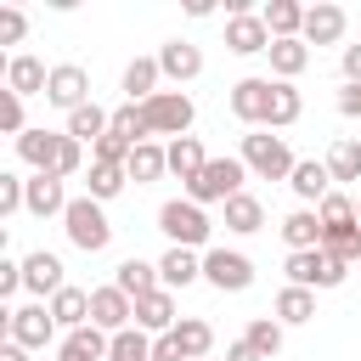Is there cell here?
<instances>
[{"label": "cell", "mask_w": 361, "mask_h": 361, "mask_svg": "<svg viewBox=\"0 0 361 361\" xmlns=\"http://www.w3.org/2000/svg\"><path fill=\"white\" fill-rule=\"evenodd\" d=\"M158 231L169 237V248H203L214 226H209L203 203H192V197H169V203L158 209Z\"/></svg>", "instance_id": "1"}, {"label": "cell", "mask_w": 361, "mask_h": 361, "mask_svg": "<svg viewBox=\"0 0 361 361\" xmlns=\"http://www.w3.org/2000/svg\"><path fill=\"white\" fill-rule=\"evenodd\" d=\"M62 231H68V243L85 248V254H102V248L113 243V226H107V214H102L96 197H73L68 214H62Z\"/></svg>", "instance_id": "2"}, {"label": "cell", "mask_w": 361, "mask_h": 361, "mask_svg": "<svg viewBox=\"0 0 361 361\" xmlns=\"http://www.w3.org/2000/svg\"><path fill=\"white\" fill-rule=\"evenodd\" d=\"M243 164H248L259 180H288L299 158L288 152V141H282V135H271V130H254V135H243Z\"/></svg>", "instance_id": "3"}, {"label": "cell", "mask_w": 361, "mask_h": 361, "mask_svg": "<svg viewBox=\"0 0 361 361\" xmlns=\"http://www.w3.org/2000/svg\"><path fill=\"white\" fill-rule=\"evenodd\" d=\"M141 118H147V130L152 135H186L192 130V118H197V107H192V96L186 90H158L152 102H141Z\"/></svg>", "instance_id": "4"}, {"label": "cell", "mask_w": 361, "mask_h": 361, "mask_svg": "<svg viewBox=\"0 0 361 361\" xmlns=\"http://www.w3.org/2000/svg\"><path fill=\"white\" fill-rule=\"evenodd\" d=\"M243 175H248L243 158H209V169L186 186V197H192V203H231V197L243 192Z\"/></svg>", "instance_id": "5"}, {"label": "cell", "mask_w": 361, "mask_h": 361, "mask_svg": "<svg viewBox=\"0 0 361 361\" xmlns=\"http://www.w3.org/2000/svg\"><path fill=\"white\" fill-rule=\"evenodd\" d=\"M344 276H350V265H344V259H333L327 248L288 254V282H293V288H310V293H316V288H338Z\"/></svg>", "instance_id": "6"}, {"label": "cell", "mask_w": 361, "mask_h": 361, "mask_svg": "<svg viewBox=\"0 0 361 361\" xmlns=\"http://www.w3.org/2000/svg\"><path fill=\"white\" fill-rule=\"evenodd\" d=\"M6 338L23 344V350H45V344L56 338L51 305H17V310H6Z\"/></svg>", "instance_id": "7"}, {"label": "cell", "mask_w": 361, "mask_h": 361, "mask_svg": "<svg viewBox=\"0 0 361 361\" xmlns=\"http://www.w3.org/2000/svg\"><path fill=\"white\" fill-rule=\"evenodd\" d=\"M203 282H214L220 293H243L254 282V259L237 254V248H209L203 254Z\"/></svg>", "instance_id": "8"}, {"label": "cell", "mask_w": 361, "mask_h": 361, "mask_svg": "<svg viewBox=\"0 0 361 361\" xmlns=\"http://www.w3.org/2000/svg\"><path fill=\"white\" fill-rule=\"evenodd\" d=\"M271 90H276V79H259V73L237 79V85H231V113H237L248 130H265V118H271Z\"/></svg>", "instance_id": "9"}, {"label": "cell", "mask_w": 361, "mask_h": 361, "mask_svg": "<svg viewBox=\"0 0 361 361\" xmlns=\"http://www.w3.org/2000/svg\"><path fill=\"white\" fill-rule=\"evenodd\" d=\"M45 102L62 107V113H79V107L90 102V73H85L79 62H56V68H51V85H45Z\"/></svg>", "instance_id": "10"}, {"label": "cell", "mask_w": 361, "mask_h": 361, "mask_svg": "<svg viewBox=\"0 0 361 361\" xmlns=\"http://www.w3.org/2000/svg\"><path fill=\"white\" fill-rule=\"evenodd\" d=\"M135 322V299L124 293V288H90V327H102V333H124Z\"/></svg>", "instance_id": "11"}, {"label": "cell", "mask_w": 361, "mask_h": 361, "mask_svg": "<svg viewBox=\"0 0 361 361\" xmlns=\"http://www.w3.org/2000/svg\"><path fill=\"white\" fill-rule=\"evenodd\" d=\"M344 28H350V17H344V6H333V0H316V6H305V45H338L344 39Z\"/></svg>", "instance_id": "12"}, {"label": "cell", "mask_w": 361, "mask_h": 361, "mask_svg": "<svg viewBox=\"0 0 361 361\" xmlns=\"http://www.w3.org/2000/svg\"><path fill=\"white\" fill-rule=\"evenodd\" d=\"M226 51H237V56H259V51H271V28H265V17H259V11L226 17Z\"/></svg>", "instance_id": "13"}, {"label": "cell", "mask_w": 361, "mask_h": 361, "mask_svg": "<svg viewBox=\"0 0 361 361\" xmlns=\"http://www.w3.org/2000/svg\"><path fill=\"white\" fill-rule=\"evenodd\" d=\"M23 288H28V293H39V299H45V293L56 299V293L68 288V282H62V259H56V254H45V248H34V254L23 259Z\"/></svg>", "instance_id": "14"}, {"label": "cell", "mask_w": 361, "mask_h": 361, "mask_svg": "<svg viewBox=\"0 0 361 361\" xmlns=\"http://www.w3.org/2000/svg\"><path fill=\"white\" fill-rule=\"evenodd\" d=\"M45 85H51V68H45L39 56L23 51V56L6 62V90H11V96H45Z\"/></svg>", "instance_id": "15"}, {"label": "cell", "mask_w": 361, "mask_h": 361, "mask_svg": "<svg viewBox=\"0 0 361 361\" xmlns=\"http://www.w3.org/2000/svg\"><path fill=\"white\" fill-rule=\"evenodd\" d=\"M68 192H62V175H51V169H39V175H28V214H68Z\"/></svg>", "instance_id": "16"}, {"label": "cell", "mask_w": 361, "mask_h": 361, "mask_svg": "<svg viewBox=\"0 0 361 361\" xmlns=\"http://www.w3.org/2000/svg\"><path fill=\"white\" fill-rule=\"evenodd\" d=\"M135 327L141 333H175V293L169 288H152L135 299Z\"/></svg>", "instance_id": "17"}, {"label": "cell", "mask_w": 361, "mask_h": 361, "mask_svg": "<svg viewBox=\"0 0 361 361\" xmlns=\"http://www.w3.org/2000/svg\"><path fill=\"white\" fill-rule=\"evenodd\" d=\"M158 68H164V79L186 85V79H197V73H203V51H197V45H186V39H169V45L158 51Z\"/></svg>", "instance_id": "18"}, {"label": "cell", "mask_w": 361, "mask_h": 361, "mask_svg": "<svg viewBox=\"0 0 361 361\" xmlns=\"http://www.w3.org/2000/svg\"><path fill=\"white\" fill-rule=\"evenodd\" d=\"M322 214L316 209H293L288 220H282V243H288V254H305V248H322Z\"/></svg>", "instance_id": "19"}, {"label": "cell", "mask_w": 361, "mask_h": 361, "mask_svg": "<svg viewBox=\"0 0 361 361\" xmlns=\"http://www.w3.org/2000/svg\"><path fill=\"white\" fill-rule=\"evenodd\" d=\"M56 147H62V135L56 130H28V135H17V158L39 175V169H56Z\"/></svg>", "instance_id": "20"}, {"label": "cell", "mask_w": 361, "mask_h": 361, "mask_svg": "<svg viewBox=\"0 0 361 361\" xmlns=\"http://www.w3.org/2000/svg\"><path fill=\"white\" fill-rule=\"evenodd\" d=\"M107 350H113V333L102 327H73L62 338V361H107Z\"/></svg>", "instance_id": "21"}, {"label": "cell", "mask_w": 361, "mask_h": 361, "mask_svg": "<svg viewBox=\"0 0 361 361\" xmlns=\"http://www.w3.org/2000/svg\"><path fill=\"white\" fill-rule=\"evenodd\" d=\"M265 56H271V73H276V79H288V85L310 68V45H305V39H271V51H265Z\"/></svg>", "instance_id": "22"}, {"label": "cell", "mask_w": 361, "mask_h": 361, "mask_svg": "<svg viewBox=\"0 0 361 361\" xmlns=\"http://www.w3.org/2000/svg\"><path fill=\"white\" fill-rule=\"evenodd\" d=\"M158 79H164L158 56H135V62L124 68V96L141 107V102H152V96H158Z\"/></svg>", "instance_id": "23"}, {"label": "cell", "mask_w": 361, "mask_h": 361, "mask_svg": "<svg viewBox=\"0 0 361 361\" xmlns=\"http://www.w3.org/2000/svg\"><path fill=\"white\" fill-rule=\"evenodd\" d=\"M288 186H293L305 203H322V197L333 192V175H327V164H316V158H299V164H293V175H288Z\"/></svg>", "instance_id": "24"}, {"label": "cell", "mask_w": 361, "mask_h": 361, "mask_svg": "<svg viewBox=\"0 0 361 361\" xmlns=\"http://www.w3.org/2000/svg\"><path fill=\"white\" fill-rule=\"evenodd\" d=\"M158 276H164V288H186V282L203 276V254H197V248H169V254L158 259Z\"/></svg>", "instance_id": "25"}, {"label": "cell", "mask_w": 361, "mask_h": 361, "mask_svg": "<svg viewBox=\"0 0 361 361\" xmlns=\"http://www.w3.org/2000/svg\"><path fill=\"white\" fill-rule=\"evenodd\" d=\"M259 17H265V28H271V39H299V34H305V6H299V0H271Z\"/></svg>", "instance_id": "26"}, {"label": "cell", "mask_w": 361, "mask_h": 361, "mask_svg": "<svg viewBox=\"0 0 361 361\" xmlns=\"http://www.w3.org/2000/svg\"><path fill=\"white\" fill-rule=\"evenodd\" d=\"M107 130H113V113H102V107H96V102H85V107H79V113H68V130H62V135H73V141H79V147H85V141H90V147H96V141H102V135H107Z\"/></svg>", "instance_id": "27"}, {"label": "cell", "mask_w": 361, "mask_h": 361, "mask_svg": "<svg viewBox=\"0 0 361 361\" xmlns=\"http://www.w3.org/2000/svg\"><path fill=\"white\" fill-rule=\"evenodd\" d=\"M209 169V158H203V147H197V135H180V141H169V175H180L186 186L197 180Z\"/></svg>", "instance_id": "28"}, {"label": "cell", "mask_w": 361, "mask_h": 361, "mask_svg": "<svg viewBox=\"0 0 361 361\" xmlns=\"http://www.w3.org/2000/svg\"><path fill=\"white\" fill-rule=\"evenodd\" d=\"M124 169H130V180H135V186H147V180H158V175L169 169V147H158V141H141V147L130 152V164H124Z\"/></svg>", "instance_id": "29"}, {"label": "cell", "mask_w": 361, "mask_h": 361, "mask_svg": "<svg viewBox=\"0 0 361 361\" xmlns=\"http://www.w3.org/2000/svg\"><path fill=\"white\" fill-rule=\"evenodd\" d=\"M164 276H158V265L152 259H124L118 271H113V288H124L130 299H141V293H152Z\"/></svg>", "instance_id": "30"}, {"label": "cell", "mask_w": 361, "mask_h": 361, "mask_svg": "<svg viewBox=\"0 0 361 361\" xmlns=\"http://www.w3.org/2000/svg\"><path fill=\"white\" fill-rule=\"evenodd\" d=\"M271 310H276V322H282V327H299V322H310V316H316V293L288 282V288L276 293V305H271Z\"/></svg>", "instance_id": "31"}, {"label": "cell", "mask_w": 361, "mask_h": 361, "mask_svg": "<svg viewBox=\"0 0 361 361\" xmlns=\"http://www.w3.org/2000/svg\"><path fill=\"white\" fill-rule=\"evenodd\" d=\"M51 316H56V327H90V293L85 288H62L56 299H51Z\"/></svg>", "instance_id": "32"}, {"label": "cell", "mask_w": 361, "mask_h": 361, "mask_svg": "<svg viewBox=\"0 0 361 361\" xmlns=\"http://www.w3.org/2000/svg\"><path fill=\"white\" fill-rule=\"evenodd\" d=\"M175 338H180L186 361H203V355L214 350V327H209L203 316H180V322H175Z\"/></svg>", "instance_id": "33"}, {"label": "cell", "mask_w": 361, "mask_h": 361, "mask_svg": "<svg viewBox=\"0 0 361 361\" xmlns=\"http://www.w3.org/2000/svg\"><path fill=\"white\" fill-rule=\"evenodd\" d=\"M124 180H130V169H124V164H90V180H85V197H96V203H107V197H118V192H124Z\"/></svg>", "instance_id": "34"}, {"label": "cell", "mask_w": 361, "mask_h": 361, "mask_svg": "<svg viewBox=\"0 0 361 361\" xmlns=\"http://www.w3.org/2000/svg\"><path fill=\"white\" fill-rule=\"evenodd\" d=\"M316 214H322V231H350V226H361L355 197H344V192H327V197L316 203Z\"/></svg>", "instance_id": "35"}, {"label": "cell", "mask_w": 361, "mask_h": 361, "mask_svg": "<svg viewBox=\"0 0 361 361\" xmlns=\"http://www.w3.org/2000/svg\"><path fill=\"white\" fill-rule=\"evenodd\" d=\"M299 113H305V96L288 85V79H276V90H271V130H282V124H299Z\"/></svg>", "instance_id": "36"}, {"label": "cell", "mask_w": 361, "mask_h": 361, "mask_svg": "<svg viewBox=\"0 0 361 361\" xmlns=\"http://www.w3.org/2000/svg\"><path fill=\"white\" fill-rule=\"evenodd\" d=\"M265 226V209H259V197H248V192H237L231 203H226V231H259Z\"/></svg>", "instance_id": "37"}, {"label": "cell", "mask_w": 361, "mask_h": 361, "mask_svg": "<svg viewBox=\"0 0 361 361\" xmlns=\"http://www.w3.org/2000/svg\"><path fill=\"white\" fill-rule=\"evenodd\" d=\"M107 135H118V141H124V147L135 152V147H141V141H147L152 130H147V118H141V107H135V102H124V107L113 113V130H107Z\"/></svg>", "instance_id": "38"}, {"label": "cell", "mask_w": 361, "mask_h": 361, "mask_svg": "<svg viewBox=\"0 0 361 361\" xmlns=\"http://www.w3.org/2000/svg\"><path fill=\"white\" fill-rule=\"evenodd\" d=\"M327 175L333 180H361V141H333V152H327Z\"/></svg>", "instance_id": "39"}, {"label": "cell", "mask_w": 361, "mask_h": 361, "mask_svg": "<svg viewBox=\"0 0 361 361\" xmlns=\"http://www.w3.org/2000/svg\"><path fill=\"white\" fill-rule=\"evenodd\" d=\"M107 361H152V338H147L141 327H124V333H113Z\"/></svg>", "instance_id": "40"}, {"label": "cell", "mask_w": 361, "mask_h": 361, "mask_svg": "<svg viewBox=\"0 0 361 361\" xmlns=\"http://www.w3.org/2000/svg\"><path fill=\"white\" fill-rule=\"evenodd\" d=\"M243 338H248V344H254V350H259V355H265V361H271V355H276V350H282V322H276V316H254V322H248V333H243Z\"/></svg>", "instance_id": "41"}, {"label": "cell", "mask_w": 361, "mask_h": 361, "mask_svg": "<svg viewBox=\"0 0 361 361\" xmlns=\"http://www.w3.org/2000/svg\"><path fill=\"white\" fill-rule=\"evenodd\" d=\"M322 248H327L333 259L355 265V259H361V226H350V231H327V237H322Z\"/></svg>", "instance_id": "42"}, {"label": "cell", "mask_w": 361, "mask_h": 361, "mask_svg": "<svg viewBox=\"0 0 361 361\" xmlns=\"http://www.w3.org/2000/svg\"><path fill=\"white\" fill-rule=\"evenodd\" d=\"M28 209V180L23 175H0V214H17Z\"/></svg>", "instance_id": "43"}, {"label": "cell", "mask_w": 361, "mask_h": 361, "mask_svg": "<svg viewBox=\"0 0 361 361\" xmlns=\"http://www.w3.org/2000/svg\"><path fill=\"white\" fill-rule=\"evenodd\" d=\"M0 130H6V135H28V124H23V96H11V90L0 96Z\"/></svg>", "instance_id": "44"}, {"label": "cell", "mask_w": 361, "mask_h": 361, "mask_svg": "<svg viewBox=\"0 0 361 361\" xmlns=\"http://www.w3.org/2000/svg\"><path fill=\"white\" fill-rule=\"evenodd\" d=\"M90 164H130V147H124L118 135H102V141L90 147Z\"/></svg>", "instance_id": "45"}, {"label": "cell", "mask_w": 361, "mask_h": 361, "mask_svg": "<svg viewBox=\"0 0 361 361\" xmlns=\"http://www.w3.org/2000/svg\"><path fill=\"white\" fill-rule=\"evenodd\" d=\"M23 34H28V17H23L17 6H6V11H0V45H17Z\"/></svg>", "instance_id": "46"}, {"label": "cell", "mask_w": 361, "mask_h": 361, "mask_svg": "<svg viewBox=\"0 0 361 361\" xmlns=\"http://www.w3.org/2000/svg\"><path fill=\"white\" fill-rule=\"evenodd\" d=\"M23 288V259H0V299H11Z\"/></svg>", "instance_id": "47"}, {"label": "cell", "mask_w": 361, "mask_h": 361, "mask_svg": "<svg viewBox=\"0 0 361 361\" xmlns=\"http://www.w3.org/2000/svg\"><path fill=\"white\" fill-rule=\"evenodd\" d=\"M152 361H186L180 338H175V333H158V338H152Z\"/></svg>", "instance_id": "48"}, {"label": "cell", "mask_w": 361, "mask_h": 361, "mask_svg": "<svg viewBox=\"0 0 361 361\" xmlns=\"http://www.w3.org/2000/svg\"><path fill=\"white\" fill-rule=\"evenodd\" d=\"M338 113L344 118H361V85H344L338 90Z\"/></svg>", "instance_id": "49"}, {"label": "cell", "mask_w": 361, "mask_h": 361, "mask_svg": "<svg viewBox=\"0 0 361 361\" xmlns=\"http://www.w3.org/2000/svg\"><path fill=\"white\" fill-rule=\"evenodd\" d=\"M344 85H361V45H344Z\"/></svg>", "instance_id": "50"}, {"label": "cell", "mask_w": 361, "mask_h": 361, "mask_svg": "<svg viewBox=\"0 0 361 361\" xmlns=\"http://www.w3.org/2000/svg\"><path fill=\"white\" fill-rule=\"evenodd\" d=\"M226 361H265V355H259L248 338H237V344H226Z\"/></svg>", "instance_id": "51"}, {"label": "cell", "mask_w": 361, "mask_h": 361, "mask_svg": "<svg viewBox=\"0 0 361 361\" xmlns=\"http://www.w3.org/2000/svg\"><path fill=\"white\" fill-rule=\"evenodd\" d=\"M0 361H28V350H23V344H11V338H6V350H0Z\"/></svg>", "instance_id": "52"}, {"label": "cell", "mask_w": 361, "mask_h": 361, "mask_svg": "<svg viewBox=\"0 0 361 361\" xmlns=\"http://www.w3.org/2000/svg\"><path fill=\"white\" fill-rule=\"evenodd\" d=\"M355 214H361V203H355Z\"/></svg>", "instance_id": "53"}, {"label": "cell", "mask_w": 361, "mask_h": 361, "mask_svg": "<svg viewBox=\"0 0 361 361\" xmlns=\"http://www.w3.org/2000/svg\"><path fill=\"white\" fill-rule=\"evenodd\" d=\"M203 361H209V355H203Z\"/></svg>", "instance_id": "54"}]
</instances>
